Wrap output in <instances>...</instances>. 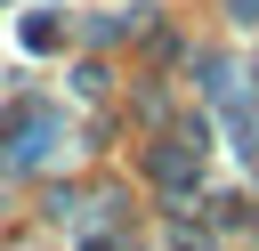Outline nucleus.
Listing matches in <instances>:
<instances>
[{"label": "nucleus", "mask_w": 259, "mask_h": 251, "mask_svg": "<svg viewBox=\"0 0 259 251\" xmlns=\"http://www.w3.org/2000/svg\"><path fill=\"white\" fill-rule=\"evenodd\" d=\"M227 16H235V24H251V32H259V0H227Z\"/></svg>", "instance_id": "1"}, {"label": "nucleus", "mask_w": 259, "mask_h": 251, "mask_svg": "<svg viewBox=\"0 0 259 251\" xmlns=\"http://www.w3.org/2000/svg\"><path fill=\"white\" fill-rule=\"evenodd\" d=\"M81 251H121V243H81Z\"/></svg>", "instance_id": "2"}]
</instances>
